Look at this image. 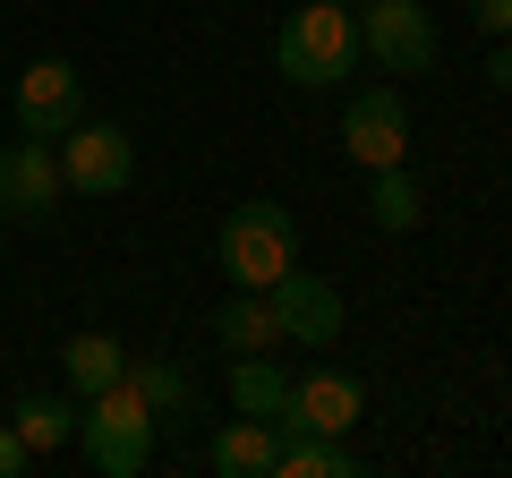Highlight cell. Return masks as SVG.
Masks as SVG:
<instances>
[{
	"label": "cell",
	"instance_id": "obj_22",
	"mask_svg": "<svg viewBox=\"0 0 512 478\" xmlns=\"http://www.w3.org/2000/svg\"><path fill=\"white\" fill-rule=\"evenodd\" d=\"M333 9H359V0H333Z\"/></svg>",
	"mask_w": 512,
	"mask_h": 478
},
{
	"label": "cell",
	"instance_id": "obj_6",
	"mask_svg": "<svg viewBox=\"0 0 512 478\" xmlns=\"http://www.w3.org/2000/svg\"><path fill=\"white\" fill-rule=\"evenodd\" d=\"M342 146H350V163H359V171L402 163V154H410V103H402V86H359V94H350Z\"/></svg>",
	"mask_w": 512,
	"mask_h": 478
},
{
	"label": "cell",
	"instance_id": "obj_5",
	"mask_svg": "<svg viewBox=\"0 0 512 478\" xmlns=\"http://www.w3.org/2000/svg\"><path fill=\"white\" fill-rule=\"evenodd\" d=\"M52 154H60V180H69L77 197H120V188L137 180V146H128V129H111V120H77Z\"/></svg>",
	"mask_w": 512,
	"mask_h": 478
},
{
	"label": "cell",
	"instance_id": "obj_8",
	"mask_svg": "<svg viewBox=\"0 0 512 478\" xmlns=\"http://www.w3.org/2000/svg\"><path fill=\"white\" fill-rule=\"evenodd\" d=\"M265 308H274V325H282L291 350H333L342 342V291L316 282V274H299V265L282 282H265Z\"/></svg>",
	"mask_w": 512,
	"mask_h": 478
},
{
	"label": "cell",
	"instance_id": "obj_16",
	"mask_svg": "<svg viewBox=\"0 0 512 478\" xmlns=\"http://www.w3.org/2000/svg\"><path fill=\"white\" fill-rule=\"evenodd\" d=\"M60 368H69V393H77V402H94L103 385H120V376H128V350L111 342V333H77V342L60 350Z\"/></svg>",
	"mask_w": 512,
	"mask_h": 478
},
{
	"label": "cell",
	"instance_id": "obj_15",
	"mask_svg": "<svg viewBox=\"0 0 512 478\" xmlns=\"http://www.w3.org/2000/svg\"><path fill=\"white\" fill-rule=\"evenodd\" d=\"M77 419H86V402L77 393H35V402H18V436H26V453H60V444H77Z\"/></svg>",
	"mask_w": 512,
	"mask_h": 478
},
{
	"label": "cell",
	"instance_id": "obj_21",
	"mask_svg": "<svg viewBox=\"0 0 512 478\" xmlns=\"http://www.w3.org/2000/svg\"><path fill=\"white\" fill-rule=\"evenodd\" d=\"M26 461H35V453H26V436H18V427H0V478H18Z\"/></svg>",
	"mask_w": 512,
	"mask_h": 478
},
{
	"label": "cell",
	"instance_id": "obj_17",
	"mask_svg": "<svg viewBox=\"0 0 512 478\" xmlns=\"http://www.w3.org/2000/svg\"><path fill=\"white\" fill-rule=\"evenodd\" d=\"M128 385L146 393L154 419H188V410H197V385H188V368H171V359H128Z\"/></svg>",
	"mask_w": 512,
	"mask_h": 478
},
{
	"label": "cell",
	"instance_id": "obj_13",
	"mask_svg": "<svg viewBox=\"0 0 512 478\" xmlns=\"http://www.w3.org/2000/svg\"><path fill=\"white\" fill-rule=\"evenodd\" d=\"M231 410L239 419H282V410H291V376L274 368V350H248L231 368Z\"/></svg>",
	"mask_w": 512,
	"mask_h": 478
},
{
	"label": "cell",
	"instance_id": "obj_14",
	"mask_svg": "<svg viewBox=\"0 0 512 478\" xmlns=\"http://www.w3.org/2000/svg\"><path fill=\"white\" fill-rule=\"evenodd\" d=\"M214 333H222V350H282V325H274V308H265V291H231L214 308Z\"/></svg>",
	"mask_w": 512,
	"mask_h": 478
},
{
	"label": "cell",
	"instance_id": "obj_11",
	"mask_svg": "<svg viewBox=\"0 0 512 478\" xmlns=\"http://www.w3.org/2000/svg\"><path fill=\"white\" fill-rule=\"evenodd\" d=\"M274 478H359V453H350L342 436L282 427V444H274Z\"/></svg>",
	"mask_w": 512,
	"mask_h": 478
},
{
	"label": "cell",
	"instance_id": "obj_20",
	"mask_svg": "<svg viewBox=\"0 0 512 478\" xmlns=\"http://www.w3.org/2000/svg\"><path fill=\"white\" fill-rule=\"evenodd\" d=\"M487 86L512 94V35H495V52H487Z\"/></svg>",
	"mask_w": 512,
	"mask_h": 478
},
{
	"label": "cell",
	"instance_id": "obj_18",
	"mask_svg": "<svg viewBox=\"0 0 512 478\" xmlns=\"http://www.w3.org/2000/svg\"><path fill=\"white\" fill-rule=\"evenodd\" d=\"M367 214H376L384 231H419V180H410L402 163L367 171Z\"/></svg>",
	"mask_w": 512,
	"mask_h": 478
},
{
	"label": "cell",
	"instance_id": "obj_9",
	"mask_svg": "<svg viewBox=\"0 0 512 478\" xmlns=\"http://www.w3.org/2000/svg\"><path fill=\"white\" fill-rule=\"evenodd\" d=\"M359 410H367L359 376H342V368H308V376H291V410H282L274 427H308V436H350V427H359Z\"/></svg>",
	"mask_w": 512,
	"mask_h": 478
},
{
	"label": "cell",
	"instance_id": "obj_2",
	"mask_svg": "<svg viewBox=\"0 0 512 478\" xmlns=\"http://www.w3.org/2000/svg\"><path fill=\"white\" fill-rule=\"evenodd\" d=\"M77 444H86V470H103V478H137L154 461V410H146V393L128 385H103L86 402V419H77Z\"/></svg>",
	"mask_w": 512,
	"mask_h": 478
},
{
	"label": "cell",
	"instance_id": "obj_10",
	"mask_svg": "<svg viewBox=\"0 0 512 478\" xmlns=\"http://www.w3.org/2000/svg\"><path fill=\"white\" fill-rule=\"evenodd\" d=\"M60 154L52 146H35V137H26V146H0V222H43L60 205Z\"/></svg>",
	"mask_w": 512,
	"mask_h": 478
},
{
	"label": "cell",
	"instance_id": "obj_4",
	"mask_svg": "<svg viewBox=\"0 0 512 478\" xmlns=\"http://www.w3.org/2000/svg\"><path fill=\"white\" fill-rule=\"evenodd\" d=\"M359 52L384 77H427L444 35H436V18H427L419 0H359Z\"/></svg>",
	"mask_w": 512,
	"mask_h": 478
},
{
	"label": "cell",
	"instance_id": "obj_1",
	"mask_svg": "<svg viewBox=\"0 0 512 478\" xmlns=\"http://www.w3.org/2000/svg\"><path fill=\"white\" fill-rule=\"evenodd\" d=\"M274 69L291 77V86H342V77L359 69V18L333 9V0L291 9L282 35H274Z\"/></svg>",
	"mask_w": 512,
	"mask_h": 478
},
{
	"label": "cell",
	"instance_id": "obj_3",
	"mask_svg": "<svg viewBox=\"0 0 512 478\" xmlns=\"http://www.w3.org/2000/svg\"><path fill=\"white\" fill-rule=\"evenodd\" d=\"M291 265H299V222H291V205L248 197L231 222H222V274H231L239 291H265V282H282Z\"/></svg>",
	"mask_w": 512,
	"mask_h": 478
},
{
	"label": "cell",
	"instance_id": "obj_12",
	"mask_svg": "<svg viewBox=\"0 0 512 478\" xmlns=\"http://www.w3.org/2000/svg\"><path fill=\"white\" fill-rule=\"evenodd\" d=\"M274 444H282L274 419H239V427H222V436L205 444V461H214L222 478H274Z\"/></svg>",
	"mask_w": 512,
	"mask_h": 478
},
{
	"label": "cell",
	"instance_id": "obj_7",
	"mask_svg": "<svg viewBox=\"0 0 512 478\" xmlns=\"http://www.w3.org/2000/svg\"><path fill=\"white\" fill-rule=\"evenodd\" d=\"M77 120H86V77H77L69 60H35V69H18V129L35 137V146H60Z\"/></svg>",
	"mask_w": 512,
	"mask_h": 478
},
{
	"label": "cell",
	"instance_id": "obj_19",
	"mask_svg": "<svg viewBox=\"0 0 512 478\" xmlns=\"http://www.w3.org/2000/svg\"><path fill=\"white\" fill-rule=\"evenodd\" d=\"M470 26H478V35H512V0H470Z\"/></svg>",
	"mask_w": 512,
	"mask_h": 478
}]
</instances>
